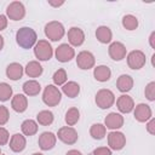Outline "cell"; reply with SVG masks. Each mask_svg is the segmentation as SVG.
<instances>
[{"label":"cell","mask_w":155,"mask_h":155,"mask_svg":"<svg viewBox=\"0 0 155 155\" xmlns=\"http://www.w3.org/2000/svg\"><path fill=\"white\" fill-rule=\"evenodd\" d=\"M67 155H81L79 151H76V150H71V151H69Z\"/></svg>","instance_id":"obj_38"},{"label":"cell","mask_w":155,"mask_h":155,"mask_svg":"<svg viewBox=\"0 0 155 155\" xmlns=\"http://www.w3.org/2000/svg\"><path fill=\"white\" fill-rule=\"evenodd\" d=\"M45 31H46V35L51 38V40L56 41V40H59L63 34H64V29H63V25L58 22H51L46 25L45 28Z\"/></svg>","instance_id":"obj_2"},{"label":"cell","mask_w":155,"mask_h":155,"mask_svg":"<svg viewBox=\"0 0 155 155\" xmlns=\"http://www.w3.org/2000/svg\"><path fill=\"white\" fill-rule=\"evenodd\" d=\"M22 130H23V132H24L27 136H31V134H34V133L36 132L38 126H36V124H35L33 120H25V121L22 124Z\"/></svg>","instance_id":"obj_25"},{"label":"cell","mask_w":155,"mask_h":155,"mask_svg":"<svg viewBox=\"0 0 155 155\" xmlns=\"http://www.w3.org/2000/svg\"><path fill=\"white\" fill-rule=\"evenodd\" d=\"M117 86H119V90L122 91V92L131 90V87H132V80H131V78L128 75H121L119 78Z\"/></svg>","instance_id":"obj_22"},{"label":"cell","mask_w":155,"mask_h":155,"mask_svg":"<svg viewBox=\"0 0 155 155\" xmlns=\"http://www.w3.org/2000/svg\"><path fill=\"white\" fill-rule=\"evenodd\" d=\"M7 75L12 80L19 79L21 75H22V67L19 64H17V63H13V64L8 65V68H7Z\"/></svg>","instance_id":"obj_20"},{"label":"cell","mask_w":155,"mask_h":155,"mask_svg":"<svg viewBox=\"0 0 155 155\" xmlns=\"http://www.w3.org/2000/svg\"><path fill=\"white\" fill-rule=\"evenodd\" d=\"M57 59L61 61V62H67V61H70L73 54H74V51L71 47H69L68 45H61L58 48H57Z\"/></svg>","instance_id":"obj_9"},{"label":"cell","mask_w":155,"mask_h":155,"mask_svg":"<svg viewBox=\"0 0 155 155\" xmlns=\"http://www.w3.org/2000/svg\"><path fill=\"white\" fill-rule=\"evenodd\" d=\"M2 44H4V41H2V38L0 36V50H1V47H2Z\"/></svg>","instance_id":"obj_39"},{"label":"cell","mask_w":155,"mask_h":155,"mask_svg":"<svg viewBox=\"0 0 155 155\" xmlns=\"http://www.w3.org/2000/svg\"><path fill=\"white\" fill-rule=\"evenodd\" d=\"M105 122L108 125L109 128H117L121 126L122 124V119L120 117V115L115 114V113H111L108 115V117L105 119Z\"/></svg>","instance_id":"obj_18"},{"label":"cell","mask_w":155,"mask_h":155,"mask_svg":"<svg viewBox=\"0 0 155 155\" xmlns=\"http://www.w3.org/2000/svg\"><path fill=\"white\" fill-rule=\"evenodd\" d=\"M8 139V133L5 128H0V144H5Z\"/></svg>","instance_id":"obj_35"},{"label":"cell","mask_w":155,"mask_h":155,"mask_svg":"<svg viewBox=\"0 0 155 155\" xmlns=\"http://www.w3.org/2000/svg\"><path fill=\"white\" fill-rule=\"evenodd\" d=\"M78 64L81 69H88L93 65V56L90 52H81L78 56Z\"/></svg>","instance_id":"obj_10"},{"label":"cell","mask_w":155,"mask_h":155,"mask_svg":"<svg viewBox=\"0 0 155 155\" xmlns=\"http://www.w3.org/2000/svg\"><path fill=\"white\" fill-rule=\"evenodd\" d=\"M38 120L40 124L42 125H48L52 122L53 120V115L51 111H41L39 115H38Z\"/></svg>","instance_id":"obj_29"},{"label":"cell","mask_w":155,"mask_h":155,"mask_svg":"<svg viewBox=\"0 0 155 155\" xmlns=\"http://www.w3.org/2000/svg\"><path fill=\"white\" fill-rule=\"evenodd\" d=\"M124 143H125V138H124V134L122 133H110L109 134V144L111 145L113 149H121L124 147Z\"/></svg>","instance_id":"obj_13"},{"label":"cell","mask_w":155,"mask_h":155,"mask_svg":"<svg viewBox=\"0 0 155 155\" xmlns=\"http://www.w3.org/2000/svg\"><path fill=\"white\" fill-rule=\"evenodd\" d=\"M39 144H40V148L44 149V150H47V149H51L54 144V137L51 132H44L39 139Z\"/></svg>","instance_id":"obj_12"},{"label":"cell","mask_w":155,"mask_h":155,"mask_svg":"<svg viewBox=\"0 0 155 155\" xmlns=\"http://www.w3.org/2000/svg\"><path fill=\"white\" fill-rule=\"evenodd\" d=\"M24 145H25V140L24 138L21 136V134H15L11 139V143H10V147L13 151H21L24 149Z\"/></svg>","instance_id":"obj_15"},{"label":"cell","mask_w":155,"mask_h":155,"mask_svg":"<svg viewBox=\"0 0 155 155\" xmlns=\"http://www.w3.org/2000/svg\"><path fill=\"white\" fill-rule=\"evenodd\" d=\"M96 35H97V38L101 42H109L110 39H111V33H110L108 27H99L97 29Z\"/></svg>","instance_id":"obj_19"},{"label":"cell","mask_w":155,"mask_h":155,"mask_svg":"<svg viewBox=\"0 0 155 155\" xmlns=\"http://www.w3.org/2000/svg\"><path fill=\"white\" fill-rule=\"evenodd\" d=\"M92 155H111V154H110V151H109L108 149H105V148H99V149H96V150L92 153Z\"/></svg>","instance_id":"obj_36"},{"label":"cell","mask_w":155,"mask_h":155,"mask_svg":"<svg viewBox=\"0 0 155 155\" xmlns=\"http://www.w3.org/2000/svg\"><path fill=\"white\" fill-rule=\"evenodd\" d=\"M63 91H64L69 97L74 98V97L79 93L80 87H79V85L75 84V82H69V84H67V85L63 87Z\"/></svg>","instance_id":"obj_26"},{"label":"cell","mask_w":155,"mask_h":155,"mask_svg":"<svg viewBox=\"0 0 155 155\" xmlns=\"http://www.w3.org/2000/svg\"><path fill=\"white\" fill-rule=\"evenodd\" d=\"M68 36H69V41L75 46H79L84 42V33L79 28H71L68 31Z\"/></svg>","instance_id":"obj_11"},{"label":"cell","mask_w":155,"mask_h":155,"mask_svg":"<svg viewBox=\"0 0 155 155\" xmlns=\"http://www.w3.org/2000/svg\"><path fill=\"white\" fill-rule=\"evenodd\" d=\"M137 24H138L137 18H134L133 16H126V17L124 18V25H125L127 29H130V30L134 29V28L137 27Z\"/></svg>","instance_id":"obj_32"},{"label":"cell","mask_w":155,"mask_h":155,"mask_svg":"<svg viewBox=\"0 0 155 155\" xmlns=\"http://www.w3.org/2000/svg\"><path fill=\"white\" fill-rule=\"evenodd\" d=\"M23 90L25 93L30 94V96H34L36 93H39L40 91V85L36 82V81H27L24 85H23Z\"/></svg>","instance_id":"obj_23"},{"label":"cell","mask_w":155,"mask_h":155,"mask_svg":"<svg viewBox=\"0 0 155 155\" xmlns=\"http://www.w3.org/2000/svg\"><path fill=\"white\" fill-rule=\"evenodd\" d=\"M58 137L64 142V143H69V144H73L75 143V140L78 139V134L76 132L73 130V128H61L59 130V133H58Z\"/></svg>","instance_id":"obj_7"},{"label":"cell","mask_w":155,"mask_h":155,"mask_svg":"<svg viewBox=\"0 0 155 155\" xmlns=\"http://www.w3.org/2000/svg\"><path fill=\"white\" fill-rule=\"evenodd\" d=\"M8 119V114H7V110L5 107H0V125L5 124Z\"/></svg>","instance_id":"obj_34"},{"label":"cell","mask_w":155,"mask_h":155,"mask_svg":"<svg viewBox=\"0 0 155 155\" xmlns=\"http://www.w3.org/2000/svg\"><path fill=\"white\" fill-rule=\"evenodd\" d=\"M16 39H17V44L21 47L30 48L34 45V42L36 41V34H35V31L31 28L24 27V28H21L17 31Z\"/></svg>","instance_id":"obj_1"},{"label":"cell","mask_w":155,"mask_h":155,"mask_svg":"<svg viewBox=\"0 0 155 155\" xmlns=\"http://www.w3.org/2000/svg\"><path fill=\"white\" fill-rule=\"evenodd\" d=\"M11 93L12 90L7 84H0V101H7Z\"/></svg>","instance_id":"obj_31"},{"label":"cell","mask_w":155,"mask_h":155,"mask_svg":"<svg viewBox=\"0 0 155 155\" xmlns=\"http://www.w3.org/2000/svg\"><path fill=\"white\" fill-rule=\"evenodd\" d=\"M117 105H119V109L124 113H128L132 110V107H133V103H132V99L128 97V96H121L120 99L117 101Z\"/></svg>","instance_id":"obj_16"},{"label":"cell","mask_w":155,"mask_h":155,"mask_svg":"<svg viewBox=\"0 0 155 155\" xmlns=\"http://www.w3.org/2000/svg\"><path fill=\"white\" fill-rule=\"evenodd\" d=\"M125 54V47L120 42H114L111 46H110V56L113 57V59L115 61H120L122 59Z\"/></svg>","instance_id":"obj_14"},{"label":"cell","mask_w":155,"mask_h":155,"mask_svg":"<svg viewBox=\"0 0 155 155\" xmlns=\"http://www.w3.org/2000/svg\"><path fill=\"white\" fill-rule=\"evenodd\" d=\"M7 13L11 18H13L15 21L19 19L21 17H23L24 15V7L21 2H12L8 7H7Z\"/></svg>","instance_id":"obj_8"},{"label":"cell","mask_w":155,"mask_h":155,"mask_svg":"<svg viewBox=\"0 0 155 155\" xmlns=\"http://www.w3.org/2000/svg\"><path fill=\"white\" fill-rule=\"evenodd\" d=\"M33 155H41V154H33Z\"/></svg>","instance_id":"obj_40"},{"label":"cell","mask_w":155,"mask_h":155,"mask_svg":"<svg viewBox=\"0 0 155 155\" xmlns=\"http://www.w3.org/2000/svg\"><path fill=\"white\" fill-rule=\"evenodd\" d=\"M149 116H150V110H149L148 105L139 104L138 108H137V111H136V117H137L139 121H144V120H147Z\"/></svg>","instance_id":"obj_24"},{"label":"cell","mask_w":155,"mask_h":155,"mask_svg":"<svg viewBox=\"0 0 155 155\" xmlns=\"http://www.w3.org/2000/svg\"><path fill=\"white\" fill-rule=\"evenodd\" d=\"M65 79H67V75H65V71H64L63 69L57 70V71L54 73V75H53V81H54L56 84H58V85L63 84V82L65 81Z\"/></svg>","instance_id":"obj_33"},{"label":"cell","mask_w":155,"mask_h":155,"mask_svg":"<svg viewBox=\"0 0 155 155\" xmlns=\"http://www.w3.org/2000/svg\"><path fill=\"white\" fill-rule=\"evenodd\" d=\"M61 101V92L54 88V86L50 85L46 87L44 92V102L48 105H56Z\"/></svg>","instance_id":"obj_3"},{"label":"cell","mask_w":155,"mask_h":155,"mask_svg":"<svg viewBox=\"0 0 155 155\" xmlns=\"http://www.w3.org/2000/svg\"><path fill=\"white\" fill-rule=\"evenodd\" d=\"M12 107L16 111H24L27 108V101H25L24 96H22V94L15 96V99L12 102Z\"/></svg>","instance_id":"obj_21"},{"label":"cell","mask_w":155,"mask_h":155,"mask_svg":"<svg viewBox=\"0 0 155 155\" xmlns=\"http://www.w3.org/2000/svg\"><path fill=\"white\" fill-rule=\"evenodd\" d=\"M96 102L98 103V105L102 108V109H105V108H109L113 102H114V94L108 91V90H102L98 92V94L96 96Z\"/></svg>","instance_id":"obj_4"},{"label":"cell","mask_w":155,"mask_h":155,"mask_svg":"<svg viewBox=\"0 0 155 155\" xmlns=\"http://www.w3.org/2000/svg\"><path fill=\"white\" fill-rule=\"evenodd\" d=\"M91 134L96 139H102L104 137V127L101 124H96L91 128Z\"/></svg>","instance_id":"obj_28"},{"label":"cell","mask_w":155,"mask_h":155,"mask_svg":"<svg viewBox=\"0 0 155 155\" xmlns=\"http://www.w3.org/2000/svg\"><path fill=\"white\" fill-rule=\"evenodd\" d=\"M145 62L144 54L140 51H133L128 56V64L132 69H139Z\"/></svg>","instance_id":"obj_6"},{"label":"cell","mask_w":155,"mask_h":155,"mask_svg":"<svg viewBox=\"0 0 155 155\" xmlns=\"http://www.w3.org/2000/svg\"><path fill=\"white\" fill-rule=\"evenodd\" d=\"M6 27V18L5 16H0V30H2Z\"/></svg>","instance_id":"obj_37"},{"label":"cell","mask_w":155,"mask_h":155,"mask_svg":"<svg viewBox=\"0 0 155 155\" xmlns=\"http://www.w3.org/2000/svg\"><path fill=\"white\" fill-rule=\"evenodd\" d=\"M94 76L99 81H107L110 78V70L108 67H104V65L97 67L94 70Z\"/></svg>","instance_id":"obj_17"},{"label":"cell","mask_w":155,"mask_h":155,"mask_svg":"<svg viewBox=\"0 0 155 155\" xmlns=\"http://www.w3.org/2000/svg\"><path fill=\"white\" fill-rule=\"evenodd\" d=\"M35 54L38 58L42 59V61H46V59H50L51 54H52V50H51V46L45 42V41H40L36 47H35Z\"/></svg>","instance_id":"obj_5"},{"label":"cell","mask_w":155,"mask_h":155,"mask_svg":"<svg viewBox=\"0 0 155 155\" xmlns=\"http://www.w3.org/2000/svg\"><path fill=\"white\" fill-rule=\"evenodd\" d=\"M42 71L41 69V65L38 64L36 62H31V63H28L27 65V74L28 75H31V76H36V75H40Z\"/></svg>","instance_id":"obj_27"},{"label":"cell","mask_w":155,"mask_h":155,"mask_svg":"<svg viewBox=\"0 0 155 155\" xmlns=\"http://www.w3.org/2000/svg\"><path fill=\"white\" fill-rule=\"evenodd\" d=\"M78 120H79V111H78V109H75V108L70 109L67 113V115H65V121L69 125H74Z\"/></svg>","instance_id":"obj_30"}]
</instances>
